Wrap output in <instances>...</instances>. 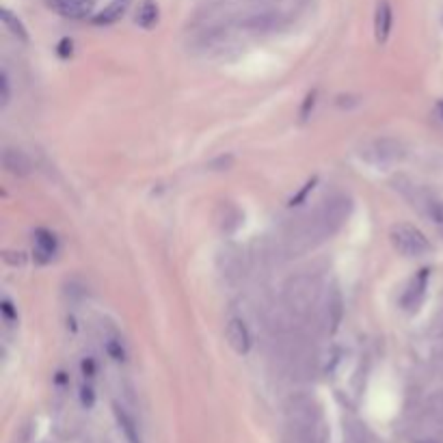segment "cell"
I'll return each instance as SVG.
<instances>
[{"instance_id": "cell-1", "label": "cell", "mask_w": 443, "mask_h": 443, "mask_svg": "<svg viewBox=\"0 0 443 443\" xmlns=\"http://www.w3.org/2000/svg\"><path fill=\"white\" fill-rule=\"evenodd\" d=\"M284 303L297 318H307L320 305V282L311 275L292 277L284 288Z\"/></svg>"}, {"instance_id": "cell-2", "label": "cell", "mask_w": 443, "mask_h": 443, "mask_svg": "<svg viewBox=\"0 0 443 443\" xmlns=\"http://www.w3.org/2000/svg\"><path fill=\"white\" fill-rule=\"evenodd\" d=\"M389 240L393 244V249L404 257H422L433 251L431 240L413 225H404V223L393 225L389 232Z\"/></svg>"}, {"instance_id": "cell-3", "label": "cell", "mask_w": 443, "mask_h": 443, "mask_svg": "<svg viewBox=\"0 0 443 443\" xmlns=\"http://www.w3.org/2000/svg\"><path fill=\"white\" fill-rule=\"evenodd\" d=\"M361 156L374 167H391V165H398V162L406 156V150H404L402 141L383 137V139H376L370 145H366Z\"/></svg>"}, {"instance_id": "cell-4", "label": "cell", "mask_w": 443, "mask_h": 443, "mask_svg": "<svg viewBox=\"0 0 443 443\" xmlns=\"http://www.w3.org/2000/svg\"><path fill=\"white\" fill-rule=\"evenodd\" d=\"M286 24V18L282 11H277L273 7H262V9H253L247 15H242L238 20V28L253 32V35H268V32H275Z\"/></svg>"}, {"instance_id": "cell-5", "label": "cell", "mask_w": 443, "mask_h": 443, "mask_svg": "<svg viewBox=\"0 0 443 443\" xmlns=\"http://www.w3.org/2000/svg\"><path fill=\"white\" fill-rule=\"evenodd\" d=\"M225 339H227L229 346H232V351L238 353V355H247L251 351V346H253L249 326H247V322H244L242 318H238V316H232V318L227 320V324H225Z\"/></svg>"}, {"instance_id": "cell-6", "label": "cell", "mask_w": 443, "mask_h": 443, "mask_svg": "<svg viewBox=\"0 0 443 443\" xmlns=\"http://www.w3.org/2000/svg\"><path fill=\"white\" fill-rule=\"evenodd\" d=\"M320 314H322L324 331L329 333V335H333L339 329L342 318H344V301H342V292L337 288H333L329 294H326Z\"/></svg>"}, {"instance_id": "cell-7", "label": "cell", "mask_w": 443, "mask_h": 443, "mask_svg": "<svg viewBox=\"0 0 443 443\" xmlns=\"http://www.w3.org/2000/svg\"><path fill=\"white\" fill-rule=\"evenodd\" d=\"M48 7L61 18L70 20H85L93 11V0H48Z\"/></svg>"}, {"instance_id": "cell-8", "label": "cell", "mask_w": 443, "mask_h": 443, "mask_svg": "<svg viewBox=\"0 0 443 443\" xmlns=\"http://www.w3.org/2000/svg\"><path fill=\"white\" fill-rule=\"evenodd\" d=\"M3 167L7 173L15 177H26L32 173V162L26 152L18 150V147H5L3 152Z\"/></svg>"}, {"instance_id": "cell-9", "label": "cell", "mask_w": 443, "mask_h": 443, "mask_svg": "<svg viewBox=\"0 0 443 443\" xmlns=\"http://www.w3.org/2000/svg\"><path fill=\"white\" fill-rule=\"evenodd\" d=\"M393 26V9L389 0H379L374 13V37L379 43H385L389 39V32Z\"/></svg>"}, {"instance_id": "cell-10", "label": "cell", "mask_w": 443, "mask_h": 443, "mask_svg": "<svg viewBox=\"0 0 443 443\" xmlns=\"http://www.w3.org/2000/svg\"><path fill=\"white\" fill-rule=\"evenodd\" d=\"M57 253V238L55 234H50L48 229H37L35 232V257L46 264V262H50L52 255Z\"/></svg>"}, {"instance_id": "cell-11", "label": "cell", "mask_w": 443, "mask_h": 443, "mask_svg": "<svg viewBox=\"0 0 443 443\" xmlns=\"http://www.w3.org/2000/svg\"><path fill=\"white\" fill-rule=\"evenodd\" d=\"M128 5L130 0H112L108 7H104L97 15H93V24L97 26H108V24H115L124 18V13L128 11Z\"/></svg>"}, {"instance_id": "cell-12", "label": "cell", "mask_w": 443, "mask_h": 443, "mask_svg": "<svg viewBox=\"0 0 443 443\" xmlns=\"http://www.w3.org/2000/svg\"><path fill=\"white\" fill-rule=\"evenodd\" d=\"M426 282H429V268L420 270V275L413 279L411 288L404 292V297H402V305L404 307H415L417 305V301L422 299V294L426 290Z\"/></svg>"}, {"instance_id": "cell-13", "label": "cell", "mask_w": 443, "mask_h": 443, "mask_svg": "<svg viewBox=\"0 0 443 443\" xmlns=\"http://www.w3.org/2000/svg\"><path fill=\"white\" fill-rule=\"evenodd\" d=\"M158 18H160L158 5L154 3V0H143L139 11H137V24L145 30H150L158 24Z\"/></svg>"}, {"instance_id": "cell-14", "label": "cell", "mask_w": 443, "mask_h": 443, "mask_svg": "<svg viewBox=\"0 0 443 443\" xmlns=\"http://www.w3.org/2000/svg\"><path fill=\"white\" fill-rule=\"evenodd\" d=\"M0 18H3V24H5V28L11 32V35L15 37V39H20V41H28V30H26V26L15 18V15L9 11V9H3L0 11Z\"/></svg>"}, {"instance_id": "cell-15", "label": "cell", "mask_w": 443, "mask_h": 443, "mask_svg": "<svg viewBox=\"0 0 443 443\" xmlns=\"http://www.w3.org/2000/svg\"><path fill=\"white\" fill-rule=\"evenodd\" d=\"M115 413H117L119 426H121V431L126 433L128 441H130V443H141V439H139V433H137V426H135L132 417H130V415L124 411V408H119V406H115Z\"/></svg>"}, {"instance_id": "cell-16", "label": "cell", "mask_w": 443, "mask_h": 443, "mask_svg": "<svg viewBox=\"0 0 443 443\" xmlns=\"http://www.w3.org/2000/svg\"><path fill=\"white\" fill-rule=\"evenodd\" d=\"M106 351H108L110 357H115L117 361H124V359H126V351H124V344H121L119 337H110V339L106 342Z\"/></svg>"}, {"instance_id": "cell-17", "label": "cell", "mask_w": 443, "mask_h": 443, "mask_svg": "<svg viewBox=\"0 0 443 443\" xmlns=\"http://www.w3.org/2000/svg\"><path fill=\"white\" fill-rule=\"evenodd\" d=\"M11 102V87H9V76L7 72L3 70V74H0V104H3V108Z\"/></svg>"}, {"instance_id": "cell-18", "label": "cell", "mask_w": 443, "mask_h": 443, "mask_svg": "<svg viewBox=\"0 0 443 443\" xmlns=\"http://www.w3.org/2000/svg\"><path fill=\"white\" fill-rule=\"evenodd\" d=\"M429 217L443 229V201H429Z\"/></svg>"}, {"instance_id": "cell-19", "label": "cell", "mask_w": 443, "mask_h": 443, "mask_svg": "<svg viewBox=\"0 0 443 443\" xmlns=\"http://www.w3.org/2000/svg\"><path fill=\"white\" fill-rule=\"evenodd\" d=\"M314 184H316V179H309V182L305 184V188H303V190H301V193H299L297 197H292V201H290V206H299V204H301V201L305 199V197H307V193H309L311 188H314Z\"/></svg>"}, {"instance_id": "cell-20", "label": "cell", "mask_w": 443, "mask_h": 443, "mask_svg": "<svg viewBox=\"0 0 443 443\" xmlns=\"http://www.w3.org/2000/svg\"><path fill=\"white\" fill-rule=\"evenodd\" d=\"M3 314H5V318H7V322H13L15 318H18V314H15V309H13V305H11V301L9 299H5L3 301Z\"/></svg>"}, {"instance_id": "cell-21", "label": "cell", "mask_w": 443, "mask_h": 443, "mask_svg": "<svg viewBox=\"0 0 443 443\" xmlns=\"http://www.w3.org/2000/svg\"><path fill=\"white\" fill-rule=\"evenodd\" d=\"M314 104H316V91H311V93L305 97V106H303V110H301V117H303V119H307L309 108H314Z\"/></svg>"}, {"instance_id": "cell-22", "label": "cell", "mask_w": 443, "mask_h": 443, "mask_svg": "<svg viewBox=\"0 0 443 443\" xmlns=\"http://www.w3.org/2000/svg\"><path fill=\"white\" fill-rule=\"evenodd\" d=\"M83 404H85V406H91V404H93V391H91V387H85V389H83Z\"/></svg>"}, {"instance_id": "cell-23", "label": "cell", "mask_w": 443, "mask_h": 443, "mask_svg": "<svg viewBox=\"0 0 443 443\" xmlns=\"http://www.w3.org/2000/svg\"><path fill=\"white\" fill-rule=\"evenodd\" d=\"M68 46H72V41H68V39H63V41H61V46H59V48H61V50H59V55H61V57H68V55H72V48L68 50Z\"/></svg>"}, {"instance_id": "cell-24", "label": "cell", "mask_w": 443, "mask_h": 443, "mask_svg": "<svg viewBox=\"0 0 443 443\" xmlns=\"http://www.w3.org/2000/svg\"><path fill=\"white\" fill-rule=\"evenodd\" d=\"M439 112H441V117H443V102L439 104Z\"/></svg>"}]
</instances>
